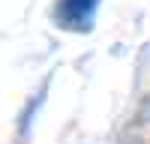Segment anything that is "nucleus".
I'll return each mask as SVG.
<instances>
[{
	"instance_id": "f257e3e1",
	"label": "nucleus",
	"mask_w": 150,
	"mask_h": 144,
	"mask_svg": "<svg viewBox=\"0 0 150 144\" xmlns=\"http://www.w3.org/2000/svg\"><path fill=\"white\" fill-rule=\"evenodd\" d=\"M99 6V0H60L57 6V18L69 24V27H75L78 21H87L93 15V9Z\"/></svg>"
}]
</instances>
